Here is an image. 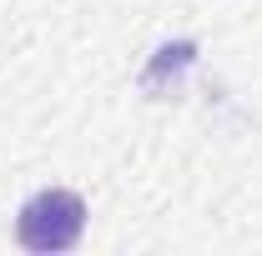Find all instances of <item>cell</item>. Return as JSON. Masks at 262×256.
Wrapping results in <instances>:
<instances>
[{
  "label": "cell",
  "mask_w": 262,
  "mask_h": 256,
  "mask_svg": "<svg viewBox=\"0 0 262 256\" xmlns=\"http://www.w3.org/2000/svg\"><path fill=\"white\" fill-rule=\"evenodd\" d=\"M86 231V201L66 186H51V191H35L26 206H20V221H15V241L26 251L56 256L71 251Z\"/></svg>",
  "instance_id": "obj_1"
}]
</instances>
